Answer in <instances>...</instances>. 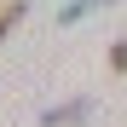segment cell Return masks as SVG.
I'll use <instances>...</instances> for the list:
<instances>
[{"label":"cell","instance_id":"1","mask_svg":"<svg viewBox=\"0 0 127 127\" xmlns=\"http://www.w3.org/2000/svg\"><path fill=\"white\" fill-rule=\"evenodd\" d=\"M87 121V104H64V110H46V127H75Z\"/></svg>","mask_w":127,"mask_h":127},{"label":"cell","instance_id":"2","mask_svg":"<svg viewBox=\"0 0 127 127\" xmlns=\"http://www.w3.org/2000/svg\"><path fill=\"white\" fill-rule=\"evenodd\" d=\"M110 69H121V75H127V40H116V52H110Z\"/></svg>","mask_w":127,"mask_h":127}]
</instances>
